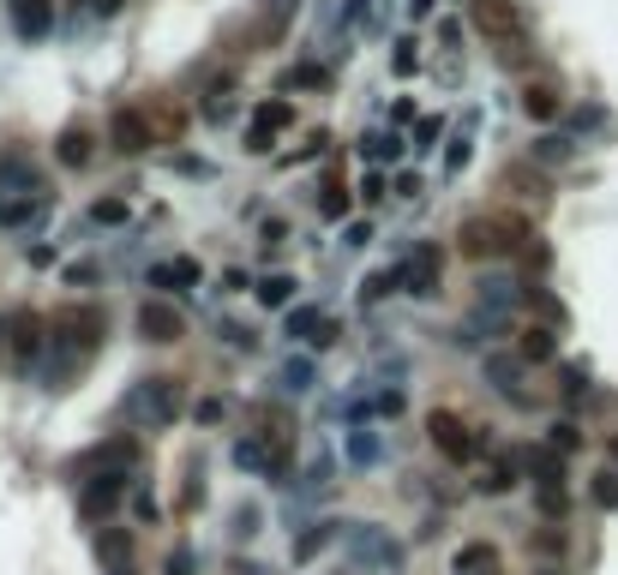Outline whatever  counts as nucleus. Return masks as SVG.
Segmentation results:
<instances>
[{"label": "nucleus", "mask_w": 618, "mask_h": 575, "mask_svg": "<svg viewBox=\"0 0 618 575\" xmlns=\"http://www.w3.org/2000/svg\"><path fill=\"white\" fill-rule=\"evenodd\" d=\"M457 246L469 252V258H510V252L529 246V222L510 216V210H481L457 228Z\"/></svg>", "instance_id": "nucleus-1"}, {"label": "nucleus", "mask_w": 618, "mask_h": 575, "mask_svg": "<svg viewBox=\"0 0 618 575\" xmlns=\"http://www.w3.org/2000/svg\"><path fill=\"white\" fill-rule=\"evenodd\" d=\"M469 24L486 36V48H498L505 66H522L529 30H522V7H517V0H469Z\"/></svg>", "instance_id": "nucleus-2"}, {"label": "nucleus", "mask_w": 618, "mask_h": 575, "mask_svg": "<svg viewBox=\"0 0 618 575\" xmlns=\"http://www.w3.org/2000/svg\"><path fill=\"white\" fill-rule=\"evenodd\" d=\"M121 414L133 419L138 431L174 426V419H181V383H174V378H145V383H138V390L121 402Z\"/></svg>", "instance_id": "nucleus-3"}, {"label": "nucleus", "mask_w": 618, "mask_h": 575, "mask_svg": "<svg viewBox=\"0 0 618 575\" xmlns=\"http://www.w3.org/2000/svg\"><path fill=\"white\" fill-rule=\"evenodd\" d=\"M49 335H54V342H73L78 354H97L102 335H109V318H102L97 306H66V311H54Z\"/></svg>", "instance_id": "nucleus-4"}, {"label": "nucleus", "mask_w": 618, "mask_h": 575, "mask_svg": "<svg viewBox=\"0 0 618 575\" xmlns=\"http://www.w3.org/2000/svg\"><path fill=\"white\" fill-rule=\"evenodd\" d=\"M234 462L265 474V479H277V474H289V438H282V431H246V438L234 443Z\"/></svg>", "instance_id": "nucleus-5"}, {"label": "nucleus", "mask_w": 618, "mask_h": 575, "mask_svg": "<svg viewBox=\"0 0 618 575\" xmlns=\"http://www.w3.org/2000/svg\"><path fill=\"white\" fill-rule=\"evenodd\" d=\"M426 438H433V450L445 455V462H474V450H481V443L469 438V426H462L457 414H445V407L426 414Z\"/></svg>", "instance_id": "nucleus-6"}, {"label": "nucleus", "mask_w": 618, "mask_h": 575, "mask_svg": "<svg viewBox=\"0 0 618 575\" xmlns=\"http://www.w3.org/2000/svg\"><path fill=\"white\" fill-rule=\"evenodd\" d=\"M397 276H402V288H409V294L433 299L438 282H445V252H438V246H414L409 258L397 264Z\"/></svg>", "instance_id": "nucleus-7"}, {"label": "nucleus", "mask_w": 618, "mask_h": 575, "mask_svg": "<svg viewBox=\"0 0 618 575\" xmlns=\"http://www.w3.org/2000/svg\"><path fill=\"white\" fill-rule=\"evenodd\" d=\"M109 144L121 156H145L150 144H157V126H150L145 108H114V114H109Z\"/></svg>", "instance_id": "nucleus-8"}, {"label": "nucleus", "mask_w": 618, "mask_h": 575, "mask_svg": "<svg viewBox=\"0 0 618 575\" xmlns=\"http://www.w3.org/2000/svg\"><path fill=\"white\" fill-rule=\"evenodd\" d=\"M138 335L157 342V347H174L186 335V318L169 306V299H145V306H138Z\"/></svg>", "instance_id": "nucleus-9"}, {"label": "nucleus", "mask_w": 618, "mask_h": 575, "mask_svg": "<svg viewBox=\"0 0 618 575\" xmlns=\"http://www.w3.org/2000/svg\"><path fill=\"white\" fill-rule=\"evenodd\" d=\"M97 558H102V575H138V539L126 527H102Z\"/></svg>", "instance_id": "nucleus-10"}, {"label": "nucleus", "mask_w": 618, "mask_h": 575, "mask_svg": "<svg viewBox=\"0 0 618 575\" xmlns=\"http://www.w3.org/2000/svg\"><path fill=\"white\" fill-rule=\"evenodd\" d=\"M7 19L25 42H37V36L54 30V0H7Z\"/></svg>", "instance_id": "nucleus-11"}, {"label": "nucleus", "mask_w": 618, "mask_h": 575, "mask_svg": "<svg viewBox=\"0 0 618 575\" xmlns=\"http://www.w3.org/2000/svg\"><path fill=\"white\" fill-rule=\"evenodd\" d=\"M289 120H294V102H258L253 132H246V150H258V156H265V150H270V132H282Z\"/></svg>", "instance_id": "nucleus-12"}, {"label": "nucleus", "mask_w": 618, "mask_h": 575, "mask_svg": "<svg viewBox=\"0 0 618 575\" xmlns=\"http://www.w3.org/2000/svg\"><path fill=\"white\" fill-rule=\"evenodd\" d=\"M198 258H162L150 264V288H198Z\"/></svg>", "instance_id": "nucleus-13"}, {"label": "nucleus", "mask_w": 618, "mask_h": 575, "mask_svg": "<svg viewBox=\"0 0 618 575\" xmlns=\"http://www.w3.org/2000/svg\"><path fill=\"white\" fill-rule=\"evenodd\" d=\"M457 575H498V546H486V539H474V546L457 551V563H450Z\"/></svg>", "instance_id": "nucleus-14"}, {"label": "nucleus", "mask_w": 618, "mask_h": 575, "mask_svg": "<svg viewBox=\"0 0 618 575\" xmlns=\"http://www.w3.org/2000/svg\"><path fill=\"white\" fill-rule=\"evenodd\" d=\"M54 150H61V162H66V168H85V162H90V132H85V126H66Z\"/></svg>", "instance_id": "nucleus-15"}, {"label": "nucleus", "mask_w": 618, "mask_h": 575, "mask_svg": "<svg viewBox=\"0 0 618 575\" xmlns=\"http://www.w3.org/2000/svg\"><path fill=\"white\" fill-rule=\"evenodd\" d=\"M121 503V479L114 474H102L97 486H85V515H102V510H114Z\"/></svg>", "instance_id": "nucleus-16"}, {"label": "nucleus", "mask_w": 618, "mask_h": 575, "mask_svg": "<svg viewBox=\"0 0 618 575\" xmlns=\"http://www.w3.org/2000/svg\"><path fill=\"white\" fill-rule=\"evenodd\" d=\"M337 539V522H318V527H306L301 539H294V563H306V558H318V551Z\"/></svg>", "instance_id": "nucleus-17"}, {"label": "nucleus", "mask_w": 618, "mask_h": 575, "mask_svg": "<svg viewBox=\"0 0 618 575\" xmlns=\"http://www.w3.org/2000/svg\"><path fill=\"white\" fill-rule=\"evenodd\" d=\"M522 108H529L534 120H553L558 114V84H529V90H522Z\"/></svg>", "instance_id": "nucleus-18"}, {"label": "nucleus", "mask_w": 618, "mask_h": 575, "mask_svg": "<svg viewBox=\"0 0 618 575\" xmlns=\"http://www.w3.org/2000/svg\"><path fill=\"white\" fill-rule=\"evenodd\" d=\"M553 330H541V323H534V330H522V342H517V354L522 359H553Z\"/></svg>", "instance_id": "nucleus-19"}, {"label": "nucleus", "mask_w": 618, "mask_h": 575, "mask_svg": "<svg viewBox=\"0 0 618 575\" xmlns=\"http://www.w3.org/2000/svg\"><path fill=\"white\" fill-rule=\"evenodd\" d=\"M510 486H517V467H510V462L481 467V479H474V491H493V498H498V491H510Z\"/></svg>", "instance_id": "nucleus-20"}, {"label": "nucleus", "mask_w": 618, "mask_h": 575, "mask_svg": "<svg viewBox=\"0 0 618 575\" xmlns=\"http://www.w3.org/2000/svg\"><path fill=\"white\" fill-rule=\"evenodd\" d=\"M294 288H301L294 276H265V282H258V299H265V306H289Z\"/></svg>", "instance_id": "nucleus-21"}, {"label": "nucleus", "mask_w": 618, "mask_h": 575, "mask_svg": "<svg viewBox=\"0 0 618 575\" xmlns=\"http://www.w3.org/2000/svg\"><path fill=\"white\" fill-rule=\"evenodd\" d=\"M37 330H43L37 311H19V318H13V347H19V354H31V347H37Z\"/></svg>", "instance_id": "nucleus-22"}, {"label": "nucleus", "mask_w": 618, "mask_h": 575, "mask_svg": "<svg viewBox=\"0 0 618 575\" xmlns=\"http://www.w3.org/2000/svg\"><path fill=\"white\" fill-rule=\"evenodd\" d=\"M529 474H541V491H546V486H558V474H565V467H558L553 450H529Z\"/></svg>", "instance_id": "nucleus-23"}, {"label": "nucleus", "mask_w": 618, "mask_h": 575, "mask_svg": "<svg viewBox=\"0 0 618 575\" xmlns=\"http://www.w3.org/2000/svg\"><path fill=\"white\" fill-rule=\"evenodd\" d=\"M390 288H402V276H397V270H373V276H366V288H361V299L373 306V299L390 294Z\"/></svg>", "instance_id": "nucleus-24"}, {"label": "nucleus", "mask_w": 618, "mask_h": 575, "mask_svg": "<svg viewBox=\"0 0 618 575\" xmlns=\"http://www.w3.org/2000/svg\"><path fill=\"white\" fill-rule=\"evenodd\" d=\"M505 186H522L534 204H546V180H541V174H529V168H510V174H505Z\"/></svg>", "instance_id": "nucleus-25"}, {"label": "nucleus", "mask_w": 618, "mask_h": 575, "mask_svg": "<svg viewBox=\"0 0 618 575\" xmlns=\"http://www.w3.org/2000/svg\"><path fill=\"white\" fill-rule=\"evenodd\" d=\"M318 323H325V311H318V306L289 311V335H318Z\"/></svg>", "instance_id": "nucleus-26"}, {"label": "nucleus", "mask_w": 618, "mask_h": 575, "mask_svg": "<svg viewBox=\"0 0 618 575\" xmlns=\"http://www.w3.org/2000/svg\"><path fill=\"white\" fill-rule=\"evenodd\" d=\"M366 156H378V162L390 156V162H397V156H402V138H397V132H373V138H366Z\"/></svg>", "instance_id": "nucleus-27"}, {"label": "nucleus", "mask_w": 618, "mask_h": 575, "mask_svg": "<svg viewBox=\"0 0 618 575\" xmlns=\"http://www.w3.org/2000/svg\"><path fill=\"white\" fill-rule=\"evenodd\" d=\"M318 210H325L330 222H337V216H349V186H342V180H330V186H325V204H318Z\"/></svg>", "instance_id": "nucleus-28"}, {"label": "nucleus", "mask_w": 618, "mask_h": 575, "mask_svg": "<svg viewBox=\"0 0 618 575\" xmlns=\"http://www.w3.org/2000/svg\"><path fill=\"white\" fill-rule=\"evenodd\" d=\"M594 503H601V510H618V474H594Z\"/></svg>", "instance_id": "nucleus-29"}, {"label": "nucleus", "mask_w": 618, "mask_h": 575, "mask_svg": "<svg viewBox=\"0 0 618 575\" xmlns=\"http://www.w3.org/2000/svg\"><path fill=\"white\" fill-rule=\"evenodd\" d=\"M90 222H126V204L121 198H97L90 204Z\"/></svg>", "instance_id": "nucleus-30"}, {"label": "nucleus", "mask_w": 618, "mask_h": 575, "mask_svg": "<svg viewBox=\"0 0 618 575\" xmlns=\"http://www.w3.org/2000/svg\"><path fill=\"white\" fill-rule=\"evenodd\" d=\"M349 455H354V462H378V438H373V431H354Z\"/></svg>", "instance_id": "nucleus-31"}, {"label": "nucleus", "mask_w": 618, "mask_h": 575, "mask_svg": "<svg viewBox=\"0 0 618 575\" xmlns=\"http://www.w3.org/2000/svg\"><path fill=\"white\" fill-rule=\"evenodd\" d=\"M282 383H289V390H306V383H313V366H306V359H289V366H282Z\"/></svg>", "instance_id": "nucleus-32"}, {"label": "nucleus", "mask_w": 618, "mask_h": 575, "mask_svg": "<svg viewBox=\"0 0 618 575\" xmlns=\"http://www.w3.org/2000/svg\"><path fill=\"white\" fill-rule=\"evenodd\" d=\"M534 156H541V162H565V156H570V138H541V144H534Z\"/></svg>", "instance_id": "nucleus-33"}, {"label": "nucleus", "mask_w": 618, "mask_h": 575, "mask_svg": "<svg viewBox=\"0 0 618 575\" xmlns=\"http://www.w3.org/2000/svg\"><path fill=\"white\" fill-rule=\"evenodd\" d=\"M193 570H198L193 546H174V551H169V575H193Z\"/></svg>", "instance_id": "nucleus-34"}, {"label": "nucleus", "mask_w": 618, "mask_h": 575, "mask_svg": "<svg viewBox=\"0 0 618 575\" xmlns=\"http://www.w3.org/2000/svg\"><path fill=\"white\" fill-rule=\"evenodd\" d=\"M462 162H469V126H462L457 138H450V156H445V168H450V174H457Z\"/></svg>", "instance_id": "nucleus-35"}, {"label": "nucleus", "mask_w": 618, "mask_h": 575, "mask_svg": "<svg viewBox=\"0 0 618 575\" xmlns=\"http://www.w3.org/2000/svg\"><path fill=\"white\" fill-rule=\"evenodd\" d=\"M289 7H294V0H270V7H265V36H277V30H282V19H289Z\"/></svg>", "instance_id": "nucleus-36"}, {"label": "nucleus", "mask_w": 618, "mask_h": 575, "mask_svg": "<svg viewBox=\"0 0 618 575\" xmlns=\"http://www.w3.org/2000/svg\"><path fill=\"white\" fill-rule=\"evenodd\" d=\"M493 378H498L505 395H517V366H510V359H493Z\"/></svg>", "instance_id": "nucleus-37"}, {"label": "nucleus", "mask_w": 618, "mask_h": 575, "mask_svg": "<svg viewBox=\"0 0 618 575\" xmlns=\"http://www.w3.org/2000/svg\"><path fill=\"white\" fill-rule=\"evenodd\" d=\"M541 510H546V515H565V486H546V491H541Z\"/></svg>", "instance_id": "nucleus-38"}, {"label": "nucleus", "mask_w": 618, "mask_h": 575, "mask_svg": "<svg viewBox=\"0 0 618 575\" xmlns=\"http://www.w3.org/2000/svg\"><path fill=\"white\" fill-rule=\"evenodd\" d=\"M582 390H589V378H582V366H565V395H570V402H577Z\"/></svg>", "instance_id": "nucleus-39"}, {"label": "nucleus", "mask_w": 618, "mask_h": 575, "mask_svg": "<svg viewBox=\"0 0 618 575\" xmlns=\"http://www.w3.org/2000/svg\"><path fill=\"white\" fill-rule=\"evenodd\" d=\"M438 132H445V126H438V120H414V144H421V150H426V144L438 138Z\"/></svg>", "instance_id": "nucleus-40"}, {"label": "nucleus", "mask_w": 618, "mask_h": 575, "mask_svg": "<svg viewBox=\"0 0 618 575\" xmlns=\"http://www.w3.org/2000/svg\"><path fill=\"white\" fill-rule=\"evenodd\" d=\"M294 84H325V66H301V72H289V90Z\"/></svg>", "instance_id": "nucleus-41"}, {"label": "nucleus", "mask_w": 618, "mask_h": 575, "mask_svg": "<svg viewBox=\"0 0 618 575\" xmlns=\"http://www.w3.org/2000/svg\"><path fill=\"white\" fill-rule=\"evenodd\" d=\"M421 66V54H414V42H397V72H414Z\"/></svg>", "instance_id": "nucleus-42"}, {"label": "nucleus", "mask_w": 618, "mask_h": 575, "mask_svg": "<svg viewBox=\"0 0 618 575\" xmlns=\"http://www.w3.org/2000/svg\"><path fill=\"white\" fill-rule=\"evenodd\" d=\"M553 443H558V450H577L582 438H577V426H553Z\"/></svg>", "instance_id": "nucleus-43"}, {"label": "nucleus", "mask_w": 618, "mask_h": 575, "mask_svg": "<svg viewBox=\"0 0 618 575\" xmlns=\"http://www.w3.org/2000/svg\"><path fill=\"white\" fill-rule=\"evenodd\" d=\"M78 7H85V12H102V19H114V12H121V0H78Z\"/></svg>", "instance_id": "nucleus-44"}, {"label": "nucleus", "mask_w": 618, "mask_h": 575, "mask_svg": "<svg viewBox=\"0 0 618 575\" xmlns=\"http://www.w3.org/2000/svg\"><path fill=\"white\" fill-rule=\"evenodd\" d=\"M133 510L145 515V522H157V498H150V491H138V498H133Z\"/></svg>", "instance_id": "nucleus-45"}, {"label": "nucleus", "mask_w": 618, "mask_h": 575, "mask_svg": "<svg viewBox=\"0 0 618 575\" xmlns=\"http://www.w3.org/2000/svg\"><path fill=\"white\" fill-rule=\"evenodd\" d=\"M433 7H438V0H409V12H414V19H426Z\"/></svg>", "instance_id": "nucleus-46"}, {"label": "nucleus", "mask_w": 618, "mask_h": 575, "mask_svg": "<svg viewBox=\"0 0 618 575\" xmlns=\"http://www.w3.org/2000/svg\"><path fill=\"white\" fill-rule=\"evenodd\" d=\"M613 455H618V438H613Z\"/></svg>", "instance_id": "nucleus-47"}]
</instances>
